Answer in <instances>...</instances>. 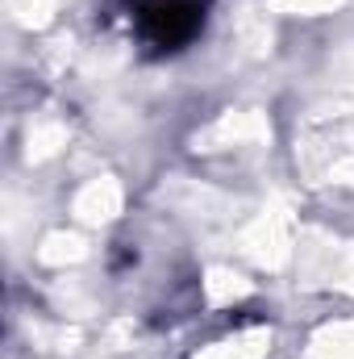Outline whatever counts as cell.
Returning a JSON list of instances; mask_svg holds the SVG:
<instances>
[{
    "label": "cell",
    "mask_w": 354,
    "mask_h": 359,
    "mask_svg": "<svg viewBox=\"0 0 354 359\" xmlns=\"http://www.w3.org/2000/svg\"><path fill=\"white\" fill-rule=\"evenodd\" d=\"M200 29V0H159L146 8V34L159 46H179Z\"/></svg>",
    "instance_id": "obj_1"
}]
</instances>
